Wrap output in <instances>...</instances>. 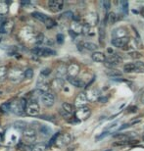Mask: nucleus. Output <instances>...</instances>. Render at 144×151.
I'll return each instance as SVG.
<instances>
[{
  "label": "nucleus",
  "mask_w": 144,
  "mask_h": 151,
  "mask_svg": "<svg viewBox=\"0 0 144 151\" xmlns=\"http://www.w3.org/2000/svg\"><path fill=\"white\" fill-rule=\"evenodd\" d=\"M32 17H34V19H37L38 21H40V22L44 23V24H45L46 21L48 20V17L46 16V15L40 13V12H34V13H32Z\"/></svg>",
  "instance_id": "27"
},
{
  "label": "nucleus",
  "mask_w": 144,
  "mask_h": 151,
  "mask_svg": "<svg viewBox=\"0 0 144 151\" xmlns=\"http://www.w3.org/2000/svg\"><path fill=\"white\" fill-rule=\"evenodd\" d=\"M66 76H68V67L66 65H60L58 66L56 70V77L57 78H61L63 80Z\"/></svg>",
  "instance_id": "17"
},
{
  "label": "nucleus",
  "mask_w": 144,
  "mask_h": 151,
  "mask_svg": "<svg viewBox=\"0 0 144 151\" xmlns=\"http://www.w3.org/2000/svg\"><path fill=\"white\" fill-rule=\"evenodd\" d=\"M7 74H8L7 68L5 66H1L0 67V81H5L6 77H7Z\"/></svg>",
  "instance_id": "33"
},
{
  "label": "nucleus",
  "mask_w": 144,
  "mask_h": 151,
  "mask_svg": "<svg viewBox=\"0 0 144 151\" xmlns=\"http://www.w3.org/2000/svg\"><path fill=\"white\" fill-rule=\"evenodd\" d=\"M23 137L28 142V144L34 143L37 140V131L32 127H29L25 131H23Z\"/></svg>",
  "instance_id": "4"
},
{
  "label": "nucleus",
  "mask_w": 144,
  "mask_h": 151,
  "mask_svg": "<svg viewBox=\"0 0 144 151\" xmlns=\"http://www.w3.org/2000/svg\"><path fill=\"white\" fill-rule=\"evenodd\" d=\"M130 39L128 37H122V38H113L112 39V44L114 46L118 47V48H125V46L128 45Z\"/></svg>",
  "instance_id": "15"
},
{
  "label": "nucleus",
  "mask_w": 144,
  "mask_h": 151,
  "mask_svg": "<svg viewBox=\"0 0 144 151\" xmlns=\"http://www.w3.org/2000/svg\"><path fill=\"white\" fill-rule=\"evenodd\" d=\"M59 112H60V114H61L63 117L66 118V119H68V118H70V117H71V114L67 113V112H66V111H64L63 109H60Z\"/></svg>",
  "instance_id": "47"
},
{
  "label": "nucleus",
  "mask_w": 144,
  "mask_h": 151,
  "mask_svg": "<svg viewBox=\"0 0 144 151\" xmlns=\"http://www.w3.org/2000/svg\"><path fill=\"white\" fill-rule=\"evenodd\" d=\"M109 134V132H103V134H101V135H99V137H96V140H99V139H101V138H103V137H105L106 135H108Z\"/></svg>",
  "instance_id": "48"
},
{
  "label": "nucleus",
  "mask_w": 144,
  "mask_h": 151,
  "mask_svg": "<svg viewBox=\"0 0 144 151\" xmlns=\"http://www.w3.org/2000/svg\"><path fill=\"white\" fill-rule=\"evenodd\" d=\"M21 151H34V147H32L31 144H20Z\"/></svg>",
  "instance_id": "36"
},
{
  "label": "nucleus",
  "mask_w": 144,
  "mask_h": 151,
  "mask_svg": "<svg viewBox=\"0 0 144 151\" xmlns=\"http://www.w3.org/2000/svg\"><path fill=\"white\" fill-rule=\"evenodd\" d=\"M122 62H123V58L121 56H119L118 54H113V55L111 54L109 57H107L106 61L104 63H105V65H106V67L113 69V67L120 65Z\"/></svg>",
  "instance_id": "6"
},
{
  "label": "nucleus",
  "mask_w": 144,
  "mask_h": 151,
  "mask_svg": "<svg viewBox=\"0 0 144 151\" xmlns=\"http://www.w3.org/2000/svg\"><path fill=\"white\" fill-rule=\"evenodd\" d=\"M117 15L114 13V12H111V13L108 14L107 16V20H108V23L109 24H115L117 22Z\"/></svg>",
  "instance_id": "34"
},
{
  "label": "nucleus",
  "mask_w": 144,
  "mask_h": 151,
  "mask_svg": "<svg viewBox=\"0 0 144 151\" xmlns=\"http://www.w3.org/2000/svg\"><path fill=\"white\" fill-rule=\"evenodd\" d=\"M139 46H140V45H139V42L137 41L136 39L130 38V41H128V45L125 46V48H127V49H130V48H134V49H136V48H140Z\"/></svg>",
  "instance_id": "29"
},
{
  "label": "nucleus",
  "mask_w": 144,
  "mask_h": 151,
  "mask_svg": "<svg viewBox=\"0 0 144 151\" xmlns=\"http://www.w3.org/2000/svg\"><path fill=\"white\" fill-rule=\"evenodd\" d=\"M28 102H26L25 99H20V100H16L10 102V111L14 114L18 115V116H22V115L26 112V107Z\"/></svg>",
  "instance_id": "1"
},
{
  "label": "nucleus",
  "mask_w": 144,
  "mask_h": 151,
  "mask_svg": "<svg viewBox=\"0 0 144 151\" xmlns=\"http://www.w3.org/2000/svg\"><path fill=\"white\" fill-rule=\"evenodd\" d=\"M91 114V111L88 107H82V108H79L76 113H75V116H76V119L79 121H85L87 120L89 116Z\"/></svg>",
  "instance_id": "8"
},
{
  "label": "nucleus",
  "mask_w": 144,
  "mask_h": 151,
  "mask_svg": "<svg viewBox=\"0 0 144 151\" xmlns=\"http://www.w3.org/2000/svg\"><path fill=\"white\" fill-rule=\"evenodd\" d=\"M61 17L65 18V19H74V14L71 11H67L65 13H63Z\"/></svg>",
  "instance_id": "42"
},
{
  "label": "nucleus",
  "mask_w": 144,
  "mask_h": 151,
  "mask_svg": "<svg viewBox=\"0 0 144 151\" xmlns=\"http://www.w3.org/2000/svg\"><path fill=\"white\" fill-rule=\"evenodd\" d=\"M24 77H25V72H23L20 68L17 67L11 68L7 74V78L12 81H19L23 80Z\"/></svg>",
  "instance_id": "2"
},
{
  "label": "nucleus",
  "mask_w": 144,
  "mask_h": 151,
  "mask_svg": "<svg viewBox=\"0 0 144 151\" xmlns=\"http://www.w3.org/2000/svg\"><path fill=\"white\" fill-rule=\"evenodd\" d=\"M104 38H105V26H104V22H103L102 25H100V28H99V40H100L101 44H103Z\"/></svg>",
  "instance_id": "32"
},
{
  "label": "nucleus",
  "mask_w": 144,
  "mask_h": 151,
  "mask_svg": "<svg viewBox=\"0 0 144 151\" xmlns=\"http://www.w3.org/2000/svg\"><path fill=\"white\" fill-rule=\"evenodd\" d=\"M62 109L64 110V111H66L67 113H69V114H73L74 113V111H75V108H74V106L72 104H70V103H68V102H64V103L62 104Z\"/></svg>",
  "instance_id": "30"
},
{
  "label": "nucleus",
  "mask_w": 144,
  "mask_h": 151,
  "mask_svg": "<svg viewBox=\"0 0 144 151\" xmlns=\"http://www.w3.org/2000/svg\"><path fill=\"white\" fill-rule=\"evenodd\" d=\"M80 66L76 64V63H73L68 67V77L70 78H77V76L80 73Z\"/></svg>",
  "instance_id": "16"
},
{
  "label": "nucleus",
  "mask_w": 144,
  "mask_h": 151,
  "mask_svg": "<svg viewBox=\"0 0 144 151\" xmlns=\"http://www.w3.org/2000/svg\"><path fill=\"white\" fill-rule=\"evenodd\" d=\"M32 52L37 56H41V57H48V56H54L56 54V52L50 48L45 47H34V49L32 50Z\"/></svg>",
  "instance_id": "7"
},
{
  "label": "nucleus",
  "mask_w": 144,
  "mask_h": 151,
  "mask_svg": "<svg viewBox=\"0 0 144 151\" xmlns=\"http://www.w3.org/2000/svg\"><path fill=\"white\" fill-rule=\"evenodd\" d=\"M51 74V69L49 68H46V69H43L42 71H41V75L44 76V77H47L48 75Z\"/></svg>",
  "instance_id": "46"
},
{
  "label": "nucleus",
  "mask_w": 144,
  "mask_h": 151,
  "mask_svg": "<svg viewBox=\"0 0 144 151\" xmlns=\"http://www.w3.org/2000/svg\"><path fill=\"white\" fill-rule=\"evenodd\" d=\"M44 40H45V37H44L43 34H38L37 35V38H35V43L37 45H39L41 43H43Z\"/></svg>",
  "instance_id": "37"
},
{
  "label": "nucleus",
  "mask_w": 144,
  "mask_h": 151,
  "mask_svg": "<svg viewBox=\"0 0 144 151\" xmlns=\"http://www.w3.org/2000/svg\"><path fill=\"white\" fill-rule=\"evenodd\" d=\"M82 29H83V25L80 24L79 22H77V21L71 25V32H74V34H76V35L82 34Z\"/></svg>",
  "instance_id": "19"
},
{
  "label": "nucleus",
  "mask_w": 144,
  "mask_h": 151,
  "mask_svg": "<svg viewBox=\"0 0 144 151\" xmlns=\"http://www.w3.org/2000/svg\"><path fill=\"white\" fill-rule=\"evenodd\" d=\"M85 25H88L89 27H94L98 24V15L94 12H90L85 16Z\"/></svg>",
  "instance_id": "13"
},
{
  "label": "nucleus",
  "mask_w": 144,
  "mask_h": 151,
  "mask_svg": "<svg viewBox=\"0 0 144 151\" xmlns=\"http://www.w3.org/2000/svg\"><path fill=\"white\" fill-rule=\"evenodd\" d=\"M130 56L133 59H139V58H141L142 55H141V53L138 52V51L133 50V51H131V52H130Z\"/></svg>",
  "instance_id": "39"
},
{
  "label": "nucleus",
  "mask_w": 144,
  "mask_h": 151,
  "mask_svg": "<svg viewBox=\"0 0 144 151\" xmlns=\"http://www.w3.org/2000/svg\"><path fill=\"white\" fill-rule=\"evenodd\" d=\"M122 11L124 12L125 15H127L128 13V1H122Z\"/></svg>",
  "instance_id": "38"
},
{
  "label": "nucleus",
  "mask_w": 144,
  "mask_h": 151,
  "mask_svg": "<svg viewBox=\"0 0 144 151\" xmlns=\"http://www.w3.org/2000/svg\"><path fill=\"white\" fill-rule=\"evenodd\" d=\"M32 77H34V71H32V69H31V68L27 69V70L25 71V78H32Z\"/></svg>",
  "instance_id": "40"
},
{
  "label": "nucleus",
  "mask_w": 144,
  "mask_h": 151,
  "mask_svg": "<svg viewBox=\"0 0 144 151\" xmlns=\"http://www.w3.org/2000/svg\"><path fill=\"white\" fill-rule=\"evenodd\" d=\"M106 75L110 78H120L122 77V72H120L119 70H116V69H109V70L106 71Z\"/></svg>",
  "instance_id": "25"
},
{
  "label": "nucleus",
  "mask_w": 144,
  "mask_h": 151,
  "mask_svg": "<svg viewBox=\"0 0 144 151\" xmlns=\"http://www.w3.org/2000/svg\"><path fill=\"white\" fill-rule=\"evenodd\" d=\"M26 113L29 116H37L40 113V106L37 100H29L27 104Z\"/></svg>",
  "instance_id": "3"
},
{
  "label": "nucleus",
  "mask_w": 144,
  "mask_h": 151,
  "mask_svg": "<svg viewBox=\"0 0 144 151\" xmlns=\"http://www.w3.org/2000/svg\"><path fill=\"white\" fill-rule=\"evenodd\" d=\"M140 100H141L142 103H144V91L142 92V94H141V97H140Z\"/></svg>",
  "instance_id": "50"
},
{
  "label": "nucleus",
  "mask_w": 144,
  "mask_h": 151,
  "mask_svg": "<svg viewBox=\"0 0 144 151\" xmlns=\"http://www.w3.org/2000/svg\"><path fill=\"white\" fill-rule=\"evenodd\" d=\"M14 28V21L11 19H6L5 22H3L0 26V34L6 35L12 32Z\"/></svg>",
  "instance_id": "9"
},
{
  "label": "nucleus",
  "mask_w": 144,
  "mask_h": 151,
  "mask_svg": "<svg viewBox=\"0 0 144 151\" xmlns=\"http://www.w3.org/2000/svg\"><path fill=\"white\" fill-rule=\"evenodd\" d=\"M103 7L106 11H109V9L111 7V3L109 0H104L103 1Z\"/></svg>",
  "instance_id": "44"
},
{
  "label": "nucleus",
  "mask_w": 144,
  "mask_h": 151,
  "mask_svg": "<svg viewBox=\"0 0 144 151\" xmlns=\"http://www.w3.org/2000/svg\"><path fill=\"white\" fill-rule=\"evenodd\" d=\"M39 132L42 135L48 137V135L51 134V129L47 126H41V127H39Z\"/></svg>",
  "instance_id": "31"
},
{
  "label": "nucleus",
  "mask_w": 144,
  "mask_h": 151,
  "mask_svg": "<svg viewBox=\"0 0 144 151\" xmlns=\"http://www.w3.org/2000/svg\"><path fill=\"white\" fill-rule=\"evenodd\" d=\"M86 96H87L88 101H95V100H98V99H99L98 92L96 91L95 89L88 90L87 93H86Z\"/></svg>",
  "instance_id": "22"
},
{
  "label": "nucleus",
  "mask_w": 144,
  "mask_h": 151,
  "mask_svg": "<svg viewBox=\"0 0 144 151\" xmlns=\"http://www.w3.org/2000/svg\"><path fill=\"white\" fill-rule=\"evenodd\" d=\"M87 102H88L87 96H86V93H85V92H80L76 97V99H75V105H76L77 108L85 107V105L87 104Z\"/></svg>",
  "instance_id": "12"
},
{
  "label": "nucleus",
  "mask_w": 144,
  "mask_h": 151,
  "mask_svg": "<svg viewBox=\"0 0 144 151\" xmlns=\"http://www.w3.org/2000/svg\"><path fill=\"white\" fill-rule=\"evenodd\" d=\"M136 70H138V67L134 63H128V64L124 66V71L125 73H133V72H135Z\"/></svg>",
  "instance_id": "23"
},
{
  "label": "nucleus",
  "mask_w": 144,
  "mask_h": 151,
  "mask_svg": "<svg viewBox=\"0 0 144 151\" xmlns=\"http://www.w3.org/2000/svg\"><path fill=\"white\" fill-rule=\"evenodd\" d=\"M51 86L56 91H60L63 88V86H64V81L61 80V78H55L52 81V83H51Z\"/></svg>",
  "instance_id": "21"
},
{
  "label": "nucleus",
  "mask_w": 144,
  "mask_h": 151,
  "mask_svg": "<svg viewBox=\"0 0 144 151\" xmlns=\"http://www.w3.org/2000/svg\"><path fill=\"white\" fill-rule=\"evenodd\" d=\"M68 81L76 87H85V83L79 78H70L68 77Z\"/></svg>",
  "instance_id": "18"
},
{
  "label": "nucleus",
  "mask_w": 144,
  "mask_h": 151,
  "mask_svg": "<svg viewBox=\"0 0 144 151\" xmlns=\"http://www.w3.org/2000/svg\"><path fill=\"white\" fill-rule=\"evenodd\" d=\"M82 47L85 48V49L88 50V51H96L97 50L98 46L96 45L93 42H90V41H85L82 43Z\"/></svg>",
  "instance_id": "26"
},
{
  "label": "nucleus",
  "mask_w": 144,
  "mask_h": 151,
  "mask_svg": "<svg viewBox=\"0 0 144 151\" xmlns=\"http://www.w3.org/2000/svg\"><path fill=\"white\" fill-rule=\"evenodd\" d=\"M56 25V23H55V21H53L52 19H50V18H48V20L46 21V23H45V26L47 27L48 29H51V28H53L54 26Z\"/></svg>",
  "instance_id": "43"
},
{
  "label": "nucleus",
  "mask_w": 144,
  "mask_h": 151,
  "mask_svg": "<svg viewBox=\"0 0 144 151\" xmlns=\"http://www.w3.org/2000/svg\"><path fill=\"white\" fill-rule=\"evenodd\" d=\"M48 6L52 12H60L63 9L64 2L62 0H50L48 2Z\"/></svg>",
  "instance_id": "14"
},
{
  "label": "nucleus",
  "mask_w": 144,
  "mask_h": 151,
  "mask_svg": "<svg viewBox=\"0 0 144 151\" xmlns=\"http://www.w3.org/2000/svg\"><path fill=\"white\" fill-rule=\"evenodd\" d=\"M0 109H1L2 112L4 113H7L10 111V103H4L1 105V107H0Z\"/></svg>",
  "instance_id": "41"
},
{
  "label": "nucleus",
  "mask_w": 144,
  "mask_h": 151,
  "mask_svg": "<svg viewBox=\"0 0 144 151\" xmlns=\"http://www.w3.org/2000/svg\"><path fill=\"white\" fill-rule=\"evenodd\" d=\"M56 38H57V42L60 43V44L64 42V35H63L62 34H58V35H57Z\"/></svg>",
  "instance_id": "45"
},
{
  "label": "nucleus",
  "mask_w": 144,
  "mask_h": 151,
  "mask_svg": "<svg viewBox=\"0 0 144 151\" xmlns=\"http://www.w3.org/2000/svg\"><path fill=\"white\" fill-rule=\"evenodd\" d=\"M14 128L19 131H25L27 128H29V126L25 121H16L14 123Z\"/></svg>",
  "instance_id": "24"
},
{
  "label": "nucleus",
  "mask_w": 144,
  "mask_h": 151,
  "mask_svg": "<svg viewBox=\"0 0 144 151\" xmlns=\"http://www.w3.org/2000/svg\"><path fill=\"white\" fill-rule=\"evenodd\" d=\"M72 141V135L70 134H59L58 137L55 141V145L59 148H62V147L67 146L68 144H70Z\"/></svg>",
  "instance_id": "5"
},
{
  "label": "nucleus",
  "mask_w": 144,
  "mask_h": 151,
  "mask_svg": "<svg viewBox=\"0 0 144 151\" xmlns=\"http://www.w3.org/2000/svg\"><path fill=\"white\" fill-rule=\"evenodd\" d=\"M91 58L94 62H98V63H102L106 61V57L102 52H99V51H96L93 52L91 55Z\"/></svg>",
  "instance_id": "20"
},
{
  "label": "nucleus",
  "mask_w": 144,
  "mask_h": 151,
  "mask_svg": "<svg viewBox=\"0 0 144 151\" xmlns=\"http://www.w3.org/2000/svg\"><path fill=\"white\" fill-rule=\"evenodd\" d=\"M107 151H112V150H107Z\"/></svg>",
  "instance_id": "51"
},
{
  "label": "nucleus",
  "mask_w": 144,
  "mask_h": 151,
  "mask_svg": "<svg viewBox=\"0 0 144 151\" xmlns=\"http://www.w3.org/2000/svg\"><path fill=\"white\" fill-rule=\"evenodd\" d=\"M9 11V5L6 1H0V15L7 14Z\"/></svg>",
  "instance_id": "28"
},
{
  "label": "nucleus",
  "mask_w": 144,
  "mask_h": 151,
  "mask_svg": "<svg viewBox=\"0 0 144 151\" xmlns=\"http://www.w3.org/2000/svg\"><path fill=\"white\" fill-rule=\"evenodd\" d=\"M40 100L44 106L51 107V106H53L54 102H55V96H54V94H52L51 92H46L41 95Z\"/></svg>",
  "instance_id": "10"
},
{
  "label": "nucleus",
  "mask_w": 144,
  "mask_h": 151,
  "mask_svg": "<svg viewBox=\"0 0 144 151\" xmlns=\"http://www.w3.org/2000/svg\"><path fill=\"white\" fill-rule=\"evenodd\" d=\"M21 37H23L25 38V40L27 41H31L32 39L37 38L34 29L31 28V27H25V28L21 31Z\"/></svg>",
  "instance_id": "11"
},
{
  "label": "nucleus",
  "mask_w": 144,
  "mask_h": 151,
  "mask_svg": "<svg viewBox=\"0 0 144 151\" xmlns=\"http://www.w3.org/2000/svg\"><path fill=\"white\" fill-rule=\"evenodd\" d=\"M47 145L44 143H37L34 147V151H46Z\"/></svg>",
  "instance_id": "35"
},
{
  "label": "nucleus",
  "mask_w": 144,
  "mask_h": 151,
  "mask_svg": "<svg viewBox=\"0 0 144 151\" xmlns=\"http://www.w3.org/2000/svg\"><path fill=\"white\" fill-rule=\"evenodd\" d=\"M130 126V124H124L122 127H120V129H119V131H123V129H127L128 128V127Z\"/></svg>",
  "instance_id": "49"
}]
</instances>
